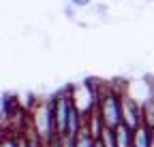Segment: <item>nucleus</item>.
Here are the masks:
<instances>
[{"label":"nucleus","mask_w":154,"mask_h":147,"mask_svg":"<svg viewBox=\"0 0 154 147\" xmlns=\"http://www.w3.org/2000/svg\"><path fill=\"white\" fill-rule=\"evenodd\" d=\"M0 147H22V134L13 132H2L0 134Z\"/></svg>","instance_id":"obj_9"},{"label":"nucleus","mask_w":154,"mask_h":147,"mask_svg":"<svg viewBox=\"0 0 154 147\" xmlns=\"http://www.w3.org/2000/svg\"><path fill=\"white\" fill-rule=\"evenodd\" d=\"M22 147H28V145H26V141H24V137H22Z\"/></svg>","instance_id":"obj_14"},{"label":"nucleus","mask_w":154,"mask_h":147,"mask_svg":"<svg viewBox=\"0 0 154 147\" xmlns=\"http://www.w3.org/2000/svg\"><path fill=\"white\" fill-rule=\"evenodd\" d=\"M73 143H75V147H94V137L84 128V130L73 139Z\"/></svg>","instance_id":"obj_10"},{"label":"nucleus","mask_w":154,"mask_h":147,"mask_svg":"<svg viewBox=\"0 0 154 147\" xmlns=\"http://www.w3.org/2000/svg\"><path fill=\"white\" fill-rule=\"evenodd\" d=\"M69 94H71V100H73L75 109L84 115V119L96 109V104H99V85L92 83V81L73 83L69 87Z\"/></svg>","instance_id":"obj_3"},{"label":"nucleus","mask_w":154,"mask_h":147,"mask_svg":"<svg viewBox=\"0 0 154 147\" xmlns=\"http://www.w3.org/2000/svg\"><path fill=\"white\" fill-rule=\"evenodd\" d=\"M113 132H116V145L118 147H133V128L131 126H126L122 122L120 126L113 128Z\"/></svg>","instance_id":"obj_7"},{"label":"nucleus","mask_w":154,"mask_h":147,"mask_svg":"<svg viewBox=\"0 0 154 147\" xmlns=\"http://www.w3.org/2000/svg\"><path fill=\"white\" fill-rule=\"evenodd\" d=\"M0 134H2V132H0Z\"/></svg>","instance_id":"obj_15"},{"label":"nucleus","mask_w":154,"mask_h":147,"mask_svg":"<svg viewBox=\"0 0 154 147\" xmlns=\"http://www.w3.org/2000/svg\"><path fill=\"white\" fill-rule=\"evenodd\" d=\"M96 139L101 141V145H103V147H118V145H116V132H113V128L103 126Z\"/></svg>","instance_id":"obj_8"},{"label":"nucleus","mask_w":154,"mask_h":147,"mask_svg":"<svg viewBox=\"0 0 154 147\" xmlns=\"http://www.w3.org/2000/svg\"><path fill=\"white\" fill-rule=\"evenodd\" d=\"M122 122L126 126H131L133 130L139 124H143V107L139 100H135L128 92H122Z\"/></svg>","instance_id":"obj_5"},{"label":"nucleus","mask_w":154,"mask_h":147,"mask_svg":"<svg viewBox=\"0 0 154 147\" xmlns=\"http://www.w3.org/2000/svg\"><path fill=\"white\" fill-rule=\"evenodd\" d=\"M60 141H62V147H75L73 139H60Z\"/></svg>","instance_id":"obj_11"},{"label":"nucleus","mask_w":154,"mask_h":147,"mask_svg":"<svg viewBox=\"0 0 154 147\" xmlns=\"http://www.w3.org/2000/svg\"><path fill=\"white\" fill-rule=\"evenodd\" d=\"M152 141V128L148 124H139L133 130V147H150Z\"/></svg>","instance_id":"obj_6"},{"label":"nucleus","mask_w":154,"mask_h":147,"mask_svg":"<svg viewBox=\"0 0 154 147\" xmlns=\"http://www.w3.org/2000/svg\"><path fill=\"white\" fill-rule=\"evenodd\" d=\"M73 109V100L69 94V87L58 92L54 96V113H56V128H58V139H66V128H69V115Z\"/></svg>","instance_id":"obj_4"},{"label":"nucleus","mask_w":154,"mask_h":147,"mask_svg":"<svg viewBox=\"0 0 154 147\" xmlns=\"http://www.w3.org/2000/svg\"><path fill=\"white\" fill-rule=\"evenodd\" d=\"M30 126L34 134L43 141V145H49L58 139L56 128V113H54V98H36L30 109Z\"/></svg>","instance_id":"obj_1"},{"label":"nucleus","mask_w":154,"mask_h":147,"mask_svg":"<svg viewBox=\"0 0 154 147\" xmlns=\"http://www.w3.org/2000/svg\"><path fill=\"white\" fill-rule=\"evenodd\" d=\"M122 87L116 85H105L103 90L99 87V104H96V111L101 115L103 126L107 128H116L122 124Z\"/></svg>","instance_id":"obj_2"},{"label":"nucleus","mask_w":154,"mask_h":147,"mask_svg":"<svg viewBox=\"0 0 154 147\" xmlns=\"http://www.w3.org/2000/svg\"><path fill=\"white\" fill-rule=\"evenodd\" d=\"M71 2L77 7H86V4H90V0H71Z\"/></svg>","instance_id":"obj_12"},{"label":"nucleus","mask_w":154,"mask_h":147,"mask_svg":"<svg viewBox=\"0 0 154 147\" xmlns=\"http://www.w3.org/2000/svg\"><path fill=\"white\" fill-rule=\"evenodd\" d=\"M150 147H154V128H152V141H150Z\"/></svg>","instance_id":"obj_13"}]
</instances>
